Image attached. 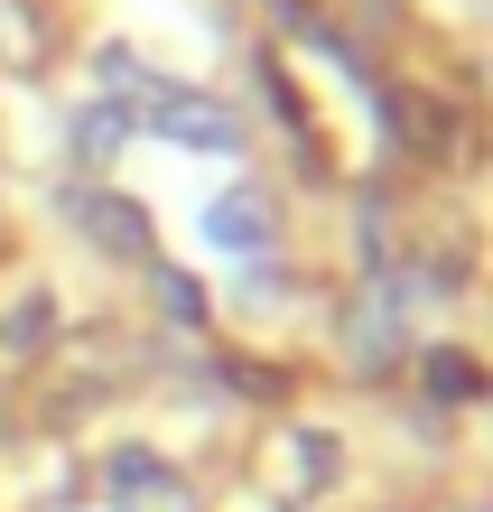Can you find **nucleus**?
<instances>
[{"mask_svg": "<svg viewBox=\"0 0 493 512\" xmlns=\"http://www.w3.org/2000/svg\"><path fill=\"white\" fill-rule=\"evenodd\" d=\"M121 131H131V122H121L112 103H94V112H84V122H75V149H84V168H103L112 149H121Z\"/></svg>", "mask_w": 493, "mask_h": 512, "instance_id": "9", "label": "nucleus"}, {"mask_svg": "<svg viewBox=\"0 0 493 512\" xmlns=\"http://www.w3.org/2000/svg\"><path fill=\"white\" fill-rule=\"evenodd\" d=\"M410 298H428V280H382L354 298V326H345V345H354V364H391L400 336H410Z\"/></svg>", "mask_w": 493, "mask_h": 512, "instance_id": "2", "label": "nucleus"}, {"mask_svg": "<svg viewBox=\"0 0 493 512\" xmlns=\"http://www.w3.org/2000/svg\"><path fill=\"white\" fill-rule=\"evenodd\" d=\"M103 75H112V84H140L131 112H140L159 140H187V149H233V140H242V122H233L214 94H196V84H159V75H140L131 56H103Z\"/></svg>", "mask_w": 493, "mask_h": 512, "instance_id": "1", "label": "nucleus"}, {"mask_svg": "<svg viewBox=\"0 0 493 512\" xmlns=\"http://www.w3.org/2000/svg\"><path fill=\"white\" fill-rule=\"evenodd\" d=\"M159 298H168V317H205V298H196V280H177V270H159Z\"/></svg>", "mask_w": 493, "mask_h": 512, "instance_id": "11", "label": "nucleus"}, {"mask_svg": "<svg viewBox=\"0 0 493 512\" xmlns=\"http://www.w3.org/2000/svg\"><path fill=\"white\" fill-rule=\"evenodd\" d=\"M66 215L94 233L112 261H149V243H159V224H149L131 196H112V187H75V196H66Z\"/></svg>", "mask_w": 493, "mask_h": 512, "instance_id": "3", "label": "nucleus"}, {"mask_svg": "<svg viewBox=\"0 0 493 512\" xmlns=\"http://www.w3.org/2000/svg\"><path fill=\"white\" fill-rule=\"evenodd\" d=\"M47 336H56V298H47V289H38V298H19V308L0 317V345H10V354H38Z\"/></svg>", "mask_w": 493, "mask_h": 512, "instance_id": "8", "label": "nucleus"}, {"mask_svg": "<svg viewBox=\"0 0 493 512\" xmlns=\"http://www.w3.org/2000/svg\"><path fill=\"white\" fill-rule=\"evenodd\" d=\"M289 475H298V494H326L335 475H345V447H335L326 429H298L289 438Z\"/></svg>", "mask_w": 493, "mask_h": 512, "instance_id": "7", "label": "nucleus"}, {"mask_svg": "<svg viewBox=\"0 0 493 512\" xmlns=\"http://www.w3.org/2000/svg\"><path fill=\"white\" fill-rule=\"evenodd\" d=\"M205 233H214V243H224V252L261 261L270 243H280V215H270V196H261V187H224V196L205 205Z\"/></svg>", "mask_w": 493, "mask_h": 512, "instance_id": "5", "label": "nucleus"}, {"mask_svg": "<svg viewBox=\"0 0 493 512\" xmlns=\"http://www.w3.org/2000/svg\"><path fill=\"white\" fill-rule=\"evenodd\" d=\"M428 391H438V401H475V391H484L475 354H428Z\"/></svg>", "mask_w": 493, "mask_h": 512, "instance_id": "10", "label": "nucleus"}, {"mask_svg": "<svg viewBox=\"0 0 493 512\" xmlns=\"http://www.w3.org/2000/svg\"><path fill=\"white\" fill-rule=\"evenodd\" d=\"M391 131L410 140L419 159H447V140H456V131H447V112L428 103V94H391Z\"/></svg>", "mask_w": 493, "mask_h": 512, "instance_id": "6", "label": "nucleus"}, {"mask_svg": "<svg viewBox=\"0 0 493 512\" xmlns=\"http://www.w3.org/2000/svg\"><path fill=\"white\" fill-rule=\"evenodd\" d=\"M112 494H121V512H196L187 475H177L168 457H149V447H121L112 457Z\"/></svg>", "mask_w": 493, "mask_h": 512, "instance_id": "4", "label": "nucleus"}]
</instances>
